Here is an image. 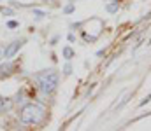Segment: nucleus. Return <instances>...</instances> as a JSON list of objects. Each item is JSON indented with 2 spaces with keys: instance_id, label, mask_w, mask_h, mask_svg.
<instances>
[{
  "instance_id": "obj_4",
  "label": "nucleus",
  "mask_w": 151,
  "mask_h": 131,
  "mask_svg": "<svg viewBox=\"0 0 151 131\" xmlns=\"http://www.w3.org/2000/svg\"><path fill=\"white\" fill-rule=\"evenodd\" d=\"M12 68H14L12 59H7L5 63H2V65H0V77H7V75H11V74H12Z\"/></svg>"
},
{
  "instance_id": "obj_1",
  "label": "nucleus",
  "mask_w": 151,
  "mask_h": 131,
  "mask_svg": "<svg viewBox=\"0 0 151 131\" xmlns=\"http://www.w3.org/2000/svg\"><path fill=\"white\" fill-rule=\"evenodd\" d=\"M19 119L23 124H40L46 119V108L39 103H27L19 112Z\"/></svg>"
},
{
  "instance_id": "obj_9",
  "label": "nucleus",
  "mask_w": 151,
  "mask_h": 131,
  "mask_svg": "<svg viewBox=\"0 0 151 131\" xmlns=\"http://www.w3.org/2000/svg\"><path fill=\"white\" fill-rule=\"evenodd\" d=\"M63 75H70L72 74V67H70V63H65V67H63Z\"/></svg>"
},
{
  "instance_id": "obj_7",
  "label": "nucleus",
  "mask_w": 151,
  "mask_h": 131,
  "mask_svg": "<svg viewBox=\"0 0 151 131\" xmlns=\"http://www.w3.org/2000/svg\"><path fill=\"white\" fill-rule=\"evenodd\" d=\"M62 54H63V58H65L67 61H70V59L74 58V54H76V52L72 51V47H69V45H65V47L62 49Z\"/></svg>"
},
{
  "instance_id": "obj_11",
  "label": "nucleus",
  "mask_w": 151,
  "mask_h": 131,
  "mask_svg": "<svg viewBox=\"0 0 151 131\" xmlns=\"http://www.w3.org/2000/svg\"><path fill=\"white\" fill-rule=\"evenodd\" d=\"M34 14L37 16L39 19H40V18H44V16H47V12H44V11H40V9H34Z\"/></svg>"
},
{
  "instance_id": "obj_2",
  "label": "nucleus",
  "mask_w": 151,
  "mask_h": 131,
  "mask_svg": "<svg viewBox=\"0 0 151 131\" xmlns=\"http://www.w3.org/2000/svg\"><path fill=\"white\" fill-rule=\"evenodd\" d=\"M35 81H37V84L40 86L42 93L51 94V93L58 87L60 75H58V72H56V70L49 68V70H42V72H39L37 75H35Z\"/></svg>"
},
{
  "instance_id": "obj_14",
  "label": "nucleus",
  "mask_w": 151,
  "mask_h": 131,
  "mask_svg": "<svg viewBox=\"0 0 151 131\" xmlns=\"http://www.w3.org/2000/svg\"><path fill=\"white\" fill-rule=\"evenodd\" d=\"M69 40H70V42H74V40H76V35H74V33H69Z\"/></svg>"
},
{
  "instance_id": "obj_17",
  "label": "nucleus",
  "mask_w": 151,
  "mask_h": 131,
  "mask_svg": "<svg viewBox=\"0 0 151 131\" xmlns=\"http://www.w3.org/2000/svg\"><path fill=\"white\" fill-rule=\"evenodd\" d=\"M150 45H151V39H150Z\"/></svg>"
},
{
  "instance_id": "obj_15",
  "label": "nucleus",
  "mask_w": 151,
  "mask_h": 131,
  "mask_svg": "<svg viewBox=\"0 0 151 131\" xmlns=\"http://www.w3.org/2000/svg\"><path fill=\"white\" fill-rule=\"evenodd\" d=\"M2 12H4V14H12V11H11V9H2Z\"/></svg>"
},
{
  "instance_id": "obj_3",
  "label": "nucleus",
  "mask_w": 151,
  "mask_h": 131,
  "mask_svg": "<svg viewBox=\"0 0 151 131\" xmlns=\"http://www.w3.org/2000/svg\"><path fill=\"white\" fill-rule=\"evenodd\" d=\"M23 44H25V39L7 44V47H4V58H5V59H12V58L19 52V49L23 47Z\"/></svg>"
},
{
  "instance_id": "obj_5",
  "label": "nucleus",
  "mask_w": 151,
  "mask_h": 131,
  "mask_svg": "<svg viewBox=\"0 0 151 131\" xmlns=\"http://www.w3.org/2000/svg\"><path fill=\"white\" fill-rule=\"evenodd\" d=\"M11 107H12V100H11V98H4V96H0V114L11 110Z\"/></svg>"
},
{
  "instance_id": "obj_8",
  "label": "nucleus",
  "mask_w": 151,
  "mask_h": 131,
  "mask_svg": "<svg viewBox=\"0 0 151 131\" xmlns=\"http://www.w3.org/2000/svg\"><path fill=\"white\" fill-rule=\"evenodd\" d=\"M76 11V4L74 2H70V4H67L65 7H63V14H72Z\"/></svg>"
},
{
  "instance_id": "obj_16",
  "label": "nucleus",
  "mask_w": 151,
  "mask_h": 131,
  "mask_svg": "<svg viewBox=\"0 0 151 131\" xmlns=\"http://www.w3.org/2000/svg\"><path fill=\"white\" fill-rule=\"evenodd\" d=\"M2 58H4V49L0 47V59H2Z\"/></svg>"
},
{
  "instance_id": "obj_13",
  "label": "nucleus",
  "mask_w": 151,
  "mask_h": 131,
  "mask_svg": "<svg viewBox=\"0 0 151 131\" xmlns=\"http://www.w3.org/2000/svg\"><path fill=\"white\" fill-rule=\"evenodd\" d=\"M150 101H151V94H148V96H146V98L139 103V105H141V107H144V105H146V103H150Z\"/></svg>"
},
{
  "instance_id": "obj_12",
  "label": "nucleus",
  "mask_w": 151,
  "mask_h": 131,
  "mask_svg": "<svg viewBox=\"0 0 151 131\" xmlns=\"http://www.w3.org/2000/svg\"><path fill=\"white\" fill-rule=\"evenodd\" d=\"M18 26H19L18 21H9V23H7V28H18Z\"/></svg>"
},
{
  "instance_id": "obj_6",
  "label": "nucleus",
  "mask_w": 151,
  "mask_h": 131,
  "mask_svg": "<svg viewBox=\"0 0 151 131\" xmlns=\"http://www.w3.org/2000/svg\"><path fill=\"white\" fill-rule=\"evenodd\" d=\"M106 11H107L109 14H116V12L119 11V4H118V0H113L111 4H107V5H106Z\"/></svg>"
},
{
  "instance_id": "obj_10",
  "label": "nucleus",
  "mask_w": 151,
  "mask_h": 131,
  "mask_svg": "<svg viewBox=\"0 0 151 131\" xmlns=\"http://www.w3.org/2000/svg\"><path fill=\"white\" fill-rule=\"evenodd\" d=\"M128 94H130V93H125V94H123V98H121V101L118 103V108H121V107H123V105H125V103L128 101Z\"/></svg>"
}]
</instances>
